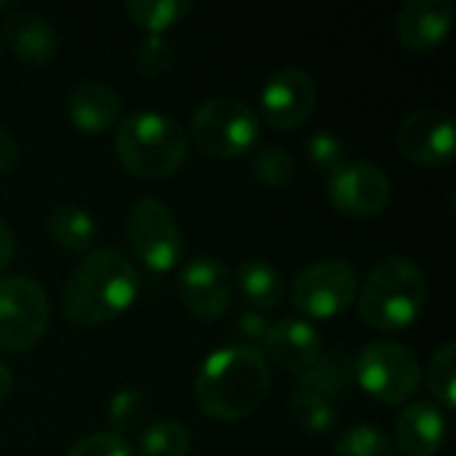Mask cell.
I'll list each match as a JSON object with an SVG mask.
<instances>
[{"instance_id":"cell-1","label":"cell","mask_w":456,"mask_h":456,"mask_svg":"<svg viewBox=\"0 0 456 456\" xmlns=\"http://www.w3.org/2000/svg\"><path fill=\"white\" fill-rule=\"evenodd\" d=\"M139 291L136 267L118 248L88 251L61 289V313L75 326H102L123 315Z\"/></svg>"},{"instance_id":"cell-2","label":"cell","mask_w":456,"mask_h":456,"mask_svg":"<svg viewBox=\"0 0 456 456\" xmlns=\"http://www.w3.org/2000/svg\"><path fill=\"white\" fill-rule=\"evenodd\" d=\"M270 393V363L262 350L235 345L206 358L195 379L198 409L219 422L254 414Z\"/></svg>"},{"instance_id":"cell-3","label":"cell","mask_w":456,"mask_h":456,"mask_svg":"<svg viewBox=\"0 0 456 456\" xmlns=\"http://www.w3.org/2000/svg\"><path fill=\"white\" fill-rule=\"evenodd\" d=\"M428 281L417 262L401 254L382 256L358 291L363 321L377 331L409 329L425 310Z\"/></svg>"},{"instance_id":"cell-4","label":"cell","mask_w":456,"mask_h":456,"mask_svg":"<svg viewBox=\"0 0 456 456\" xmlns=\"http://www.w3.org/2000/svg\"><path fill=\"white\" fill-rule=\"evenodd\" d=\"M115 155L139 179H168L187 160V134L163 112H131L115 128Z\"/></svg>"},{"instance_id":"cell-5","label":"cell","mask_w":456,"mask_h":456,"mask_svg":"<svg viewBox=\"0 0 456 456\" xmlns=\"http://www.w3.org/2000/svg\"><path fill=\"white\" fill-rule=\"evenodd\" d=\"M262 134L259 115L240 99H206L190 120V136L208 158L230 160L248 152Z\"/></svg>"},{"instance_id":"cell-6","label":"cell","mask_w":456,"mask_h":456,"mask_svg":"<svg viewBox=\"0 0 456 456\" xmlns=\"http://www.w3.org/2000/svg\"><path fill=\"white\" fill-rule=\"evenodd\" d=\"M353 377L371 398L387 406H401L414 398L422 369L411 347L390 339H377L353 358Z\"/></svg>"},{"instance_id":"cell-7","label":"cell","mask_w":456,"mask_h":456,"mask_svg":"<svg viewBox=\"0 0 456 456\" xmlns=\"http://www.w3.org/2000/svg\"><path fill=\"white\" fill-rule=\"evenodd\" d=\"M51 321L43 286L27 275L0 278V350L24 353L35 347Z\"/></svg>"},{"instance_id":"cell-8","label":"cell","mask_w":456,"mask_h":456,"mask_svg":"<svg viewBox=\"0 0 456 456\" xmlns=\"http://www.w3.org/2000/svg\"><path fill=\"white\" fill-rule=\"evenodd\" d=\"M126 232L136 259L152 273H168L182 259V232L174 211L158 198H142L131 206Z\"/></svg>"},{"instance_id":"cell-9","label":"cell","mask_w":456,"mask_h":456,"mask_svg":"<svg viewBox=\"0 0 456 456\" xmlns=\"http://www.w3.org/2000/svg\"><path fill=\"white\" fill-rule=\"evenodd\" d=\"M358 297L355 270L345 259H318L307 265L291 283L294 307L315 321L342 315Z\"/></svg>"},{"instance_id":"cell-10","label":"cell","mask_w":456,"mask_h":456,"mask_svg":"<svg viewBox=\"0 0 456 456\" xmlns=\"http://www.w3.org/2000/svg\"><path fill=\"white\" fill-rule=\"evenodd\" d=\"M329 200L350 219L379 216L393 200V182L387 174L366 160H345L329 174Z\"/></svg>"},{"instance_id":"cell-11","label":"cell","mask_w":456,"mask_h":456,"mask_svg":"<svg viewBox=\"0 0 456 456\" xmlns=\"http://www.w3.org/2000/svg\"><path fill=\"white\" fill-rule=\"evenodd\" d=\"M318 102L315 77L302 67H283L273 72L259 94L262 118L278 131H291L307 123Z\"/></svg>"},{"instance_id":"cell-12","label":"cell","mask_w":456,"mask_h":456,"mask_svg":"<svg viewBox=\"0 0 456 456\" xmlns=\"http://www.w3.org/2000/svg\"><path fill=\"white\" fill-rule=\"evenodd\" d=\"M176 291L190 315L200 321H219L232 305V275L219 259L203 254L179 270Z\"/></svg>"},{"instance_id":"cell-13","label":"cell","mask_w":456,"mask_h":456,"mask_svg":"<svg viewBox=\"0 0 456 456\" xmlns=\"http://www.w3.org/2000/svg\"><path fill=\"white\" fill-rule=\"evenodd\" d=\"M454 118L438 107H422L409 112L395 134V144L403 158L419 166H444L454 158Z\"/></svg>"},{"instance_id":"cell-14","label":"cell","mask_w":456,"mask_h":456,"mask_svg":"<svg viewBox=\"0 0 456 456\" xmlns=\"http://www.w3.org/2000/svg\"><path fill=\"white\" fill-rule=\"evenodd\" d=\"M454 24L449 0H409L395 16V35L411 51H433L444 45Z\"/></svg>"},{"instance_id":"cell-15","label":"cell","mask_w":456,"mask_h":456,"mask_svg":"<svg viewBox=\"0 0 456 456\" xmlns=\"http://www.w3.org/2000/svg\"><path fill=\"white\" fill-rule=\"evenodd\" d=\"M265 358H270L275 366L289 369L294 374H302L323 350L321 334L299 318H283L275 323H267V331L262 337Z\"/></svg>"},{"instance_id":"cell-16","label":"cell","mask_w":456,"mask_h":456,"mask_svg":"<svg viewBox=\"0 0 456 456\" xmlns=\"http://www.w3.org/2000/svg\"><path fill=\"white\" fill-rule=\"evenodd\" d=\"M393 438L403 456H436L446 441V417L430 401L409 403L395 419Z\"/></svg>"},{"instance_id":"cell-17","label":"cell","mask_w":456,"mask_h":456,"mask_svg":"<svg viewBox=\"0 0 456 456\" xmlns=\"http://www.w3.org/2000/svg\"><path fill=\"white\" fill-rule=\"evenodd\" d=\"M67 115L83 134H104L120 123V96L104 80H80L67 99Z\"/></svg>"},{"instance_id":"cell-18","label":"cell","mask_w":456,"mask_h":456,"mask_svg":"<svg viewBox=\"0 0 456 456\" xmlns=\"http://www.w3.org/2000/svg\"><path fill=\"white\" fill-rule=\"evenodd\" d=\"M3 37L8 43V48L32 67H43L51 64L56 59L59 51V40L53 27L40 16V13H11L3 21Z\"/></svg>"},{"instance_id":"cell-19","label":"cell","mask_w":456,"mask_h":456,"mask_svg":"<svg viewBox=\"0 0 456 456\" xmlns=\"http://www.w3.org/2000/svg\"><path fill=\"white\" fill-rule=\"evenodd\" d=\"M238 291L243 294V299L248 302V307L254 313H270L275 307H281L286 286H283V275L265 259L259 256H248L235 275Z\"/></svg>"},{"instance_id":"cell-20","label":"cell","mask_w":456,"mask_h":456,"mask_svg":"<svg viewBox=\"0 0 456 456\" xmlns=\"http://www.w3.org/2000/svg\"><path fill=\"white\" fill-rule=\"evenodd\" d=\"M297 377L302 390H310L329 401L334 395H342L355 382L353 358L345 355L342 350H321V355Z\"/></svg>"},{"instance_id":"cell-21","label":"cell","mask_w":456,"mask_h":456,"mask_svg":"<svg viewBox=\"0 0 456 456\" xmlns=\"http://www.w3.org/2000/svg\"><path fill=\"white\" fill-rule=\"evenodd\" d=\"M45 227H48V235L53 238V243L72 254H88L96 240L94 216L75 203L53 206L45 219Z\"/></svg>"},{"instance_id":"cell-22","label":"cell","mask_w":456,"mask_h":456,"mask_svg":"<svg viewBox=\"0 0 456 456\" xmlns=\"http://www.w3.org/2000/svg\"><path fill=\"white\" fill-rule=\"evenodd\" d=\"M192 11L190 0H126L128 19L147 29V35H160Z\"/></svg>"},{"instance_id":"cell-23","label":"cell","mask_w":456,"mask_h":456,"mask_svg":"<svg viewBox=\"0 0 456 456\" xmlns=\"http://www.w3.org/2000/svg\"><path fill=\"white\" fill-rule=\"evenodd\" d=\"M190 433L182 422L158 419L142 428L139 433V456H187L190 454Z\"/></svg>"},{"instance_id":"cell-24","label":"cell","mask_w":456,"mask_h":456,"mask_svg":"<svg viewBox=\"0 0 456 456\" xmlns=\"http://www.w3.org/2000/svg\"><path fill=\"white\" fill-rule=\"evenodd\" d=\"M291 417L302 430H307L313 436H326L337 428L334 406L326 398H321L310 390H302V387L291 395Z\"/></svg>"},{"instance_id":"cell-25","label":"cell","mask_w":456,"mask_h":456,"mask_svg":"<svg viewBox=\"0 0 456 456\" xmlns=\"http://www.w3.org/2000/svg\"><path fill=\"white\" fill-rule=\"evenodd\" d=\"M251 174L256 182H262L267 187H286L297 176V163L283 147L262 144L251 158Z\"/></svg>"},{"instance_id":"cell-26","label":"cell","mask_w":456,"mask_h":456,"mask_svg":"<svg viewBox=\"0 0 456 456\" xmlns=\"http://www.w3.org/2000/svg\"><path fill=\"white\" fill-rule=\"evenodd\" d=\"M428 387L436 395L438 406L454 409L456 403V345L446 342L433 353L428 366Z\"/></svg>"},{"instance_id":"cell-27","label":"cell","mask_w":456,"mask_h":456,"mask_svg":"<svg viewBox=\"0 0 456 456\" xmlns=\"http://www.w3.org/2000/svg\"><path fill=\"white\" fill-rule=\"evenodd\" d=\"M147 411H150V403H147L144 393L136 387H126L112 395V401L107 406V419L112 425V433L120 436V433H131V430L142 428L147 419Z\"/></svg>"},{"instance_id":"cell-28","label":"cell","mask_w":456,"mask_h":456,"mask_svg":"<svg viewBox=\"0 0 456 456\" xmlns=\"http://www.w3.org/2000/svg\"><path fill=\"white\" fill-rule=\"evenodd\" d=\"M334 456H395V446L382 430L371 425H355L337 441Z\"/></svg>"},{"instance_id":"cell-29","label":"cell","mask_w":456,"mask_h":456,"mask_svg":"<svg viewBox=\"0 0 456 456\" xmlns=\"http://www.w3.org/2000/svg\"><path fill=\"white\" fill-rule=\"evenodd\" d=\"M174 64V51L160 35H147L144 40L136 43L134 51V67L144 77H160L171 69Z\"/></svg>"},{"instance_id":"cell-30","label":"cell","mask_w":456,"mask_h":456,"mask_svg":"<svg viewBox=\"0 0 456 456\" xmlns=\"http://www.w3.org/2000/svg\"><path fill=\"white\" fill-rule=\"evenodd\" d=\"M307 158L318 171H334L345 163V144L337 134L331 131H315L307 139Z\"/></svg>"},{"instance_id":"cell-31","label":"cell","mask_w":456,"mask_h":456,"mask_svg":"<svg viewBox=\"0 0 456 456\" xmlns=\"http://www.w3.org/2000/svg\"><path fill=\"white\" fill-rule=\"evenodd\" d=\"M67 456H134L128 441L115 433H94L69 446Z\"/></svg>"},{"instance_id":"cell-32","label":"cell","mask_w":456,"mask_h":456,"mask_svg":"<svg viewBox=\"0 0 456 456\" xmlns=\"http://www.w3.org/2000/svg\"><path fill=\"white\" fill-rule=\"evenodd\" d=\"M19 163V144L16 139L0 126V176L11 174Z\"/></svg>"},{"instance_id":"cell-33","label":"cell","mask_w":456,"mask_h":456,"mask_svg":"<svg viewBox=\"0 0 456 456\" xmlns=\"http://www.w3.org/2000/svg\"><path fill=\"white\" fill-rule=\"evenodd\" d=\"M238 331H240L246 339H262L265 331H267V321H265V315L248 310V313H243V315L238 318Z\"/></svg>"},{"instance_id":"cell-34","label":"cell","mask_w":456,"mask_h":456,"mask_svg":"<svg viewBox=\"0 0 456 456\" xmlns=\"http://www.w3.org/2000/svg\"><path fill=\"white\" fill-rule=\"evenodd\" d=\"M16 254V238H13V230L0 219V273L11 265Z\"/></svg>"},{"instance_id":"cell-35","label":"cell","mask_w":456,"mask_h":456,"mask_svg":"<svg viewBox=\"0 0 456 456\" xmlns=\"http://www.w3.org/2000/svg\"><path fill=\"white\" fill-rule=\"evenodd\" d=\"M11 387H13V371L8 369V363H3V361H0V401H5V398H8Z\"/></svg>"}]
</instances>
